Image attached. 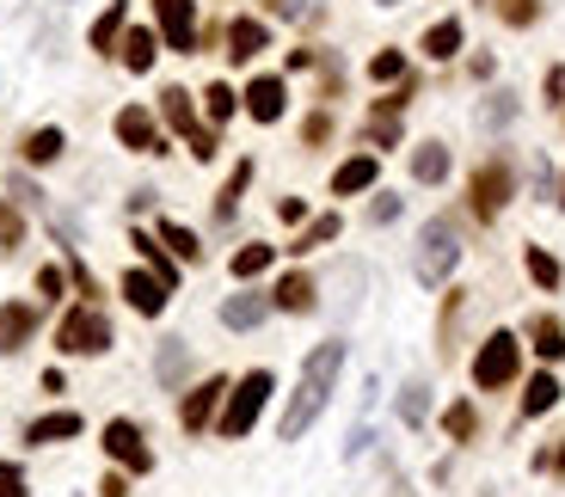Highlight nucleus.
<instances>
[{
	"label": "nucleus",
	"mask_w": 565,
	"mask_h": 497,
	"mask_svg": "<svg viewBox=\"0 0 565 497\" xmlns=\"http://www.w3.org/2000/svg\"><path fill=\"white\" fill-rule=\"evenodd\" d=\"M338 369H345V338H326V344L314 350V357H308L296 400H289V412H282V442H296V436H308V424H314L320 412H326Z\"/></svg>",
	"instance_id": "obj_1"
},
{
	"label": "nucleus",
	"mask_w": 565,
	"mask_h": 497,
	"mask_svg": "<svg viewBox=\"0 0 565 497\" xmlns=\"http://www.w3.org/2000/svg\"><path fill=\"white\" fill-rule=\"evenodd\" d=\"M456 265H461V233H456V221H449V216L424 221V233H418V258H412L418 282H430V289H437V282L449 277Z\"/></svg>",
	"instance_id": "obj_2"
},
{
	"label": "nucleus",
	"mask_w": 565,
	"mask_h": 497,
	"mask_svg": "<svg viewBox=\"0 0 565 497\" xmlns=\"http://www.w3.org/2000/svg\"><path fill=\"white\" fill-rule=\"evenodd\" d=\"M270 369H252L246 381L234 388V400H228V412H221V436H246L252 424H258V412H265V400H270Z\"/></svg>",
	"instance_id": "obj_3"
},
{
	"label": "nucleus",
	"mask_w": 565,
	"mask_h": 497,
	"mask_svg": "<svg viewBox=\"0 0 565 497\" xmlns=\"http://www.w3.org/2000/svg\"><path fill=\"white\" fill-rule=\"evenodd\" d=\"M56 344H62L68 357H99L111 344V326H105V313L99 308H74L62 320V332H56Z\"/></svg>",
	"instance_id": "obj_4"
},
{
	"label": "nucleus",
	"mask_w": 565,
	"mask_h": 497,
	"mask_svg": "<svg viewBox=\"0 0 565 497\" xmlns=\"http://www.w3.org/2000/svg\"><path fill=\"white\" fill-rule=\"evenodd\" d=\"M517 357H522V344L510 338V332H492V338L480 344V357H473V381H480V388H504V381L517 374Z\"/></svg>",
	"instance_id": "obj_5"
},
{
	"label": "nucleus",
	"mask_w": 565,
	"mask_h": 497,
	"mask_svg": "<svg viewBox=\"0 0 565 497\" xmlns=\"http://www.w3.org/2000/svg\"><path fill=\"white\" fill-rule=\"evenodd\" d=\"M105 454H111V461H124L129 473H148V466H154V454H148V442H141V430L129 418L105 424Z\"/></svg>",
	"instance_id": "obj_6"
},
{
	"label": "nucleus",
	"mask_w": 565,
	"mask_h": 497,
	"mask_svg": "<svg viewBox=\"0 0 565 497\" xmlns=\"http://www.w3.org/2000/svg\"><path fill=\"white\" fill-rule=\"evenodd\" d=\"M160 32L173 49H197V19H191V0H160Z\"/></svg>",
	"instance_id": "obj_7"
},
{
	"label": "nucleus",
	"mask_w": 565,
	"mask_h": 497,
	"mask_svg": "<svg viewBox=\"0 0 565 497\" xmlns=\"http://www.w3.org/2000/svg\"><path fill=\"white\" fill-rule=\"evenodd\" d=\"M117 136H124V148H136V154H160V129L141 105L117 111Z\"/></svg>",
	"instance_id": "obj_8"
},
{
	"label": "nucleus",
	"mask_w": 565,
	"mask_h": 497,
	"mask_svg": "<svg viewBox=\"0 0 565 497\" xmlns=\"http://www.w3.org/2000/svg\"><path fill=\"white\" fill-rule=\"evenodd\" d=\"M504 197H510V166H480V178H473V209H480V216H498Z\"/></svg>",
	"instance_id": "obj_9"
},
{
	"label": "nucleus",
	"mask_w": 565,
	"mask_h": 497,
	"mask_svg": "<svg viewBox=\"0 0 565 497\" xmlns=\"http://www.w3.org/2000/svg\"><path fill=\"white\" fill-rule=\"evenodd\" d=\"M124 296H129V308H136V313H160V308H166V282H160L154 270H129Z\"/></svg>",
	"instance_id": "obj_10"
},
{
	"label": "nucleus",
	"mask_w": 565,
	"mask_h": 497,
	"mask_svg": "<svg viewBox=\"0 0 565 497\" xmlns=\"http://www.w3.org/2000/svg\"><path fill=\"white\" fill-rule=\"evenodd\" d=\"M37 332V313L32 308H0V357H13V350H25V338Z\"/></svg>",
	"instance_id": "obj_11"
},
{
	"label": "nucleus",
	"mask_w": 565,
	"mask_h": 497,
	"mask_svg": "<svg viewBox=\"0 0 565 497\" xmlns=\"http://www.w3.org/2000/svg\"><path fill=\"white\" fill-rule=\"evenodd\" d=\"M221 393H228V381H204V388H191V400H185V412H178V418H185V430H204L209 418H216V400Z\"/></svg>",
	"instance_id": "obj_12"
},
{
	"label": "nucleus",
	"mask_w": 565,
	"mask_h": 497,
	"mask_svg": "<svg viewBox=\"0 0 565 497\" xmlns=\"http://www.w3.org/2000/svg\"><path fill=\"white\" fill-rule=\"evenodd\" d=\"M246 111H252V117H258V124H277V117H282V80H252V86H246Z\"/></svg>",
	"instance_id": "obj_13"
},
{
	"label": "nucleus",
	"mask_w": 565,
	"mask_h": 497,
	"mask_svg": "<svg viewBox=\"0 0 565 497\" xmlns=\"http://www.w3.org/2000/svg\"><path fill=\"white\" fill-rule=\"evenodd\" d=\"M270 313V301L265 296H228L221 301V326H234V332H252L258 320Z\"/></svg>",
	"instance_id": "obj_14"
},
{
	"label": "nucleus",
	"mask_w": 565,
	"mask_h": 497,
	"mask_svg": "<svg viewBox=\"0 0 565 497\" xmlns=\"http://www.w3.org/2000/svg\"><path fill=\"white\" fill-rule=\"evenodd\" d=\"M412 178H418V185H442V178H449V148H442V141H424L418 154H412Z\"/></svg>",
	"instance_id": "obj_15"
},
{
	"label": "nucleus",
	"mask_w": 565,
	"mask_h": 497,
	"mask_svg": "<svg viewBox=\"0 0 565 497\" xmlns=\"http://www.w3.org/2000/svg\"><path fill=\"white\" fill-rule=\"evenodd\" d=\"M369 185H376V160L369 154L345 160V166L332 172V190H338V197H357V190H369Z\"/></svg>",
	"instance_id": "obj_16"
},
{
	"label": "nucleus",
	"mask_w": 565,
	"mask_h": 497,
	"mask_svg": "<svg viewBox=\"0 0 565 497\" xmlns=\"http://www.w3.org/2000/svg\"><path fill=\"white\" fill-rule=\"evenodd\" d=\"M258 49H265V25H258V19H234V25H228V56H234V62H252Z\"/></svg>",
	"instance_id": "obj_17"
},
{
	"label": "nucleus",
	"mask_w": 565,
	"mask_h": 497,
	"mask_svg": "<svg viewBox=\"0 0 565 497\" xmlns=\"http://www.w3.org/2000/svg\"><path fill=\"white\" fill-rule=\"evenodd\" d=\"M529 338H534V350L547 362H560L565 357V326L553 320V313H534V326H529Z\"/></svg>",
	"instance_id": "obj_18"
},
{
	"label": "nucleus",
	"mask_w": 565,
	"mask_h": 497,
	"mask_svg": "<svg viewBox=\"0 0 565 497\" xmlns=\"http://www.w3.org/2000/svg\"><path fill=\"white\" fill-rule=\"evenodd\" d=\"M25 436H32V442H68V436H80V412H49V418H37Z\"/></svg>",
	"instance_id": "obj_19"
},
{
	"label": "nucleus",
	"mask_w": 565,
	"mask_h": 497,
	"mask_svg": "<svg viewBox=\"0 0 565 497\" xmlns=\"http://www.w3.org/2000/svg\"><path fill=\"white\" fill-rule=\"evenodd\" d=\"M277 308L282 313H308V308H314V277H301V270H296V277H282L277 282Z\"/></svg>",
	"instance_id": "obj_20"
},
{
	"label": "nucleus",
	"mask_w": 565,
	"mask_h": 497,
	"mask_svg": "<svg viewBox=\"0 0 565 497\" xmlns=\"http://www.w3.org/2000/svg\"><path fill=\"white\" fill-rule=\"evenodd\" d=\"M456 49H461V19H442V25H430V32H424V56L449 62Z\"/></svg>",
	"instance_id": "obj_21"
},
{
	"label": "nucleus",
	"mask_w": 565,
	"mask_h": 497,
	"mask_svg": "<svg viewBox=\"0 0 565 497\" xmlns=\"http://www.w3.org/2000/svg\"><path fill=\"white\" fill-rule=\"evenodd\" d=\"M124 68L129 74H148V68H154V32H129L124 37Z\"/></svg>",
	"instance_id": "obj_22"
},
{
	"label": "nucleus",
	"mask_w": 565,
	"mask_h": 497,
	"mask_svg": "<svg viewBox=\"0 0 565 497\" xmlns=\"http://www.w3.org/2000/svg\"><path fill=\"white\" fill-rule=\"evenodd\" d=\"M166 124H173L185 141L197 136V117H191V93H185V86H166Z\"/></svg>",
	"instance_id": "obj_23"
},
{
	"label": "nucleus",
	"mask_w": 565,
	"mask_h": 497,
	"mask_svg": "<svg viewBox=\"0 0 565 497\" xmlns=\"http://www.w3.org/2000/svg\"><path fill=\"white\" fill-rule=\"evenodd\" d=\"M553 400H560V381H553V374H534L529 393H522V412H529V418H541V412H553Z\"/></svg>",
	"instance_id": "obj_24"
},
{
	"label": "nucleus",
	"mask_w": 565,
	"mask_h": 497,
	"mask_svg": "<svg viewBox=\"0 0 565 497\" xmlns=\"http://www.w3.org/2000/svg\"><path fill=\"white\" fill-rule=\"evenodd\" d=\"M56 154H62V129H32V136H25V160H32V166H49Z\"/></svg>",
	"instance_id": "obj_25"
},
{
	"label": "nucleus",
	"mask_w": 565,
	"mask_h": 497,
	"mask_svg": "<svg viewBox=\"0 0 565 497\" xmlns=\"http://www.w3.org/2000/svg\"><path fill=\"white\" fill-rule=\"evenodd\" d=\"M400 418L406 424L430 418V388H424V381H406V388H400Z\"/></svg>",
	"instance_id": "obj_26"
},
{
	"label": "nucleus",
	"mask_w": 565,
	"mask_h": 497,
	"mask_svg": "<svg viewBox=\"0 0 565 497\" xmlns=\"http://www.w3.org/2000/svg\"><path fill=\"white\" fill-rule=\"evenodd\" d=\"M117 32H124V0H111V7H105V19L93 25V49H99V56H111Z\"/></svg>",
	"instance_id": "obj_27"
},
{
	"label": "nucleus",
	"mask_w": 565,
	"mask_h": 497,
	"mask_svg": "<svg viewBox=\"0 0 565 497\" xmlns=\"http://www.w3.org/2000/svg\"><path fill=\"white\" fill-rule=\"evenodd\" d=\"M136 246H141V258H148V270H154L160 282H166V289H173V258H166V246H160V240H148V233H136Z\"/></svg>",
	"instance_id": "obj_28"
},
{
	"label": "nucleus",
	"mask_w": 565,
	"mask_h": 497,
	"mask_svg": "<svg viewBox=\"0 0 565 497\" xmlns=\"http://www.w3.org/2000/svg\"><path fill=\"white\" fill-rule=\"evenodd\" d=\"M246 185H252V166L240 160V166L228 172V185H221V203H216V216H221V221L234 216V203H240V190H246Z\"/></svg>",
	"instance_id": "obj_29"
},
{
	"label": "nucleus",
	"mask_w": 565,
	"mask_h": 497,
	"mask_svg": "<svg viewBox=\"0 0 565 497\" xmlns=\"http://www.w3.org/2000/svg\"><path fill=\"white\" fill-rule=\"evenodd\" d=\"M154 369H160V381H185V344L166 338V344H160V362H154Z\"/></svg>",
	"instance_id": "obj_30"
},
{
	"label": "nucleus",
	"mask_w": 565,
	"mask_h": 497,
	"mask_svg": "<svg viewBox=\"0 0 565 497\" xmlns=\"http://www.w3.org/2000/svg\"><path fill=\"white\" fill-rule=\"evenodd\" d=\"M529 277L541 282V289H560V258H553V252H541V246H534V252H529Z\"/></svg>",
	"instance_id": "obj_31"
},
{
	"label": "nucleus",
	"mask_w": 565,
	"mask_h": 497,
	"mask_svg": "<svg viewBox=\"0 0 565 497\" xmlns=\"http://www.w3.org/2000/svg\"><path fill=\"white\" fill-rule=\"evenodd\" d=\"M160 240H166V246H173L178 258H197V252H204V246H197V233L178 228V221H166V228H160Z\"/></svg>",
	"instance_id": "obj_32"
},
{
	"label": "nucleus",
	"mask_w": 565,
	"mask_h": 497,
	"mask_svg": "<svg viewBox=\"0 0 565 497\" xmlns=\"http://www.w3.org/2000/svg\"><path fill=\"white\" fill-rule=\"evenodd\" d=\"M270 265V246H240L234 252V277H258Z\"/></svg>",
	"instance_id": "obj_33"
},
{
	"label": "nucleus",
	"mask_w": 565,
	"mask_h": 497,
	"mask_svg": "<svg viewBox=\"0 0 565 497\" xmlns=\"http://www.w3.org/2000/svg\"><path fill=\"white\" fill-rule=\"evenodd\" d=\"M332 233H338V216H320L314 228H308V233H301V240H296V252H314V246H326Z\"/></svg>",
	"instance_id": "obj_34"
},
{
	"label": "nucleus",
	"mask_w": 565,
	"mask_h": 497,
	"mask_svg": "<svg viewBox=\"0 0 565 497\" xmlns=\"http://www.w3.org/2000/svg\"><path fill=\"white\" fill-rule=\"evenodd\" d=\"M204 105H209V117H216V124H228V117H234V93H228V86H209Z\"/></svg>",
	"instance_id": "obj_35"
},
{
	"label": "nucleus",
	"mask_w": 565,
	"mask_h": 497,
	"mask_svg": "<svg viewBox=\"0 0 565 497\" xmlns=\"http://www.w3.org/2000/svg\"><path fill=\"white\" fill-rule=\"evenodd\" d=\"M510 117H517V105H510V93H498V99H492V105H486V111H480V124H486V129H498V124H510Z\"/></svg>",
	"instance_id": "obj_36"
},
{
	"label": "nucleus",
	"mask_w": 565,
	"mask_h": 497,
	"mask_svg": "<svg viewBox=\"0 0 565 497\" xmlns=\"http://www.w3.org/2000/svg\"><path fill=\"white\" fill-rule=\"evenodd\" d=\"M369 74H376V80H400V74H406V56H393V49H388V56L369 62Z\"/></svg>",
	"instance_id": "obj_37"
},
{
	"label": "nucleus",
	"mask_w": 565,
	"mask_h": 497,
	"mask_svg": "<svg viewBox=\"0 0 565 497\" xmlns=\"http://www.w3.org/2000/svg\"><path fill=\"white\" fill-rule=\"evenodd\" d=\"M442 424H449V436H456V442H468V436H473V405H456Z\"/></svg>",
	"instance_id": "obj_38"
},
{
	"label": "nucleus",
	"mask_w": 565,
	"mask_h": 497,
	"mask_svg": "<svg viewBox=\"0 0 565 497\" xmlns=\"http://www.w3.org/2000/svg\"><path fill=\"white\" fill-rule=\"evenodd\" d=\"M0 497H25V473L13 461H0Z\"/></svg>",
	"instance_id": "obj_39"
},
{
	"label": "nucleus",
	"mask_w": 565,
	"mask_h": 497,
	"mask_svg": "<svg viewBox=\"0 0 565 497\" xmlns=\"http://www.w3.org/2000/svg\"><path fill=\"white\" fill-rule=\"evenodd\" d=\"M498 13L510 19V25H529V19H534V0H498Z\"/></svg>",
	"instance_id": "obj_40"
},
{
	"label": "nucleus",
	"mask_w": 565,
	"mask_h": 497,
	"mask_svg": "<svg viewBox=\"0 0 565 497\" xmlns=\"http://www.w3.org/2000/svg\"><path fill=\"white\" fill-rule=\"evenodd\" d=\"M37 289H44V296L56 301V296H62V270H56V265H44V270H37Z\"/></svg>",
	"instance_id": "obj_41"
},
{
	"label": "nucleus",
	"mask_w": 565,
	"mask_h": 497,
	"mask_svg": "<svg viewBox=\"0 0 565 497\" xmlns=\"http://www.w3.org/2000/svg\"><path fill=\"white\" fill-rule=\"evenodd\" d=\"M400 216V197H376V209H369V221H393Z\"/></svg>",
	"instance_id": "obj_42"
},
{
	"label": "nucleus",
	"mask_w": 565,
	"mask_h": 497,
	"mask_svg": "<svg viewBox=\"0 0 565 497\" xmlns=\"http://www.w3.org/2000/svg\"><path fill=\"white\" fill-rule=\"evenodd\" d=\"M277 216H282V221H301V216H308V203H301V197H282Z\"/></svg>",
	"instance_id": "obj_43"
},
{
	"label": "nucleus",
	"mask_w": 565,
	"mask_h": 497,
	"mask_svg": "<svg viewBox=\"0 0 565 497\" xmlns=\"http://www.w3.org/2000/svg\"><path fill=\"white\" fill-rule=\"evenodd\" d=\"M99 492H105V497H129V479H124V473H111V479L99 485Z\"/></svg>",
	"instance_id": "obj_44"
},
{
	"label": "nucleus",
	"mask_w": 565,
	"mask_h": 497,
	"mask_svg": "<svg viewBox=\"0 0 565 497\" xmlns=\"http://www.w3.org/2000/svg\"><path fill=\"white\" fill-rule=\"evenodd\" d=\"M381 7H393V0H381Z\"/></svg>",
	"instance_id": "obj_45"
},
{
	"label": "nucleus",
	"mask_w": 565,
	"mask_h": 497,
	"mask_svg": "<svg viewBox=\"0 0 565 497\" xmlns=\"http://www.w3.org/2000/svg\"><path fill=\"white\" fill-rule=\"evenodd\" d=\"M560 197H565V190H560Z\"/></svg>",
	"instance_id": "obj_46"
}]
</instances>
